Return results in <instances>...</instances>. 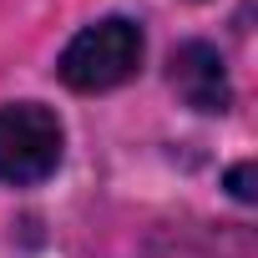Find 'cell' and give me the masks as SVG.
<instances>
[{"instance_id":"6da1fadb","label":"cell","mask_w":258,"mask_h":258,"mask_svg":"<svg viewBox=\"0 0 258 258\" xmlns=\"http://www.w3.org/2000/svg\"><path fill=\"white\" fill-rule=\"evenodd\" d=\"M142 26L126 16H106L86 31L71 36V46L61 51L56 71L71 91H111L121 81H132L142 66Z\"/></svg>"},{"instance_id":"7a4b0ae2","label":"cell","mask_w":258,"mask_h":258,"mask_svg":"<svg viewBox=\"0 0 258 258\" xmlns=\"http://www.w3.org/2000/svg\"><path fill=\"white\" fill-rule=\"evenodd\" d=\"M61 147L66 137L51 106H36V101L0 106V182L11 187L46 182L61 167Z\"/></svg>"},{"instance_id":"3957f363","label":"cell","mask_w":258,"mask_h":258,"mask_svg":"<svg viewBox=\"0 0 258 258\" xmlns=\"http://www.w3.org/2000/svg\"><path fill=\"white\" fill-rule=\"evenodd\" d=\"M172 86L177 96L192 106V111H228L233 106V81H228V66L218 56V46L208 41H187L172 51Z\"/></svg>"},{"instance_id":"277c9868","label":"cell","mask_w":258,"mask_h":258,"mask_svg":"<svg viewBox=\"0 0 258 258\" xmlns=\"http://www.w3.org/2000/svg\"><path fill=\"white\" fill-rule=\"evenodd\" d=\"M228 187H233L238 203H253V162H238V167L228 172Z\"/></svg>"}]
</instances>
